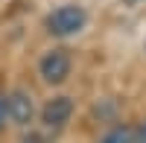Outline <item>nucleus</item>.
Masks as SVG:
<instances>
[{"instance_id": "obj_1", "label": "nucleus", "mask_w": 146, "mask_h": 143, "mask_svg": "<svg viewBox=\"0 0 146 143\" xmlns=\"http://www.w3.org/2000/svg\"><path fill=\"white\" fill-rule=\"evenodd\" d=\"M88 23V12L82 6H58L47 15V29L53 35H76Z\"/></svg>"}, {"instance_id": "obj_2", "label": "nucleus", "mask_w": 146, "mask_h": 143, "mask_svg": "<svg viewBox=\"0 0 146 143\" xmlns=\"http://www.w3.org/2000/svg\"><path fill=\"white\" fill-rule=\"evenodd\" d=\"M41 76L50 85H62V82L70 76V56L67 50H50L41 58Z\"/></svg>"}, {"instance_id": "obj_3", "label": "nucleus", "mask_w": 146, "mask_h": 143, "mask_svg": "<svg viewBox=\"0 0 146 143\" xmlns=\"http://www.w3.org/2000/svg\"><path fill=\"white\" fill-rule=\"evenodd\" d=\"M6 114H9V120L15 123V126H29L32 123V97L27 91H12L9 97H6Z\"/></svg>"}, {"instance_id": "obj_4", "label": "nucleus", "mask_w": 146, "mask_h": 143, "mask_svg": "<svg viewBox=\"0 0 146 143\" xmlns=\"http://www.w3.org/2000/svg\"><path fill=\"white\" fill-rule=\"evenodd\" d=\"M70 117H73V102L70 97H56L44 105V111H41V120L47 128H62L70 123Z\"/></svg>"}, {"instance_id": "obj_5", "label": "nucleus", "mask_w": 146, "mask_h": 143, "mask_svg": "<svg viewBox=\"0 0 146 143\" xmlns=\"http://www.w3.org/2000/svg\"><path fill=\"white\" fill-rule=\"evenodd\" d=\"M100 143H131V128L129 126H114Z\"/></svg>"}, {"instance_id": "obj_6", "label": "nucleus", "mask_w": 146, "mask_h": 143, "mask_svg": "<svg viewBox=\"0 0 146 143\" xmlns=\"http://www.w3.org/2000/svg\"><path fill=\"white\" fill-rule=\"evenodd\" d=\"M131 143H146V123H140L135 132H131Z\"/></svg>"}, {"instance_id": "obj_7", "label": "nucleus", "mask_w": 146, "mask_h": 143, "mask_svg": "<svg viewBox=\"0 0 146 143\" xmlns=\"http://www.w3.org/2000/svg\"><path fill=\"white\" fill-rule=\"evenodd\" d=\"M3 117H6V97L0 93V126H3Z\"/></svg>"}, {"instance_id": "obj_8", "label": "nucleus", "mask_w": 146, "mask_h": 143, "mask_svg": "<svg viewBox=\"0 0 146 143\" xmlns=\"http://www.w3.org/2000/svg\"><path fill=\"white\" fill-rule=\"evenodd\" d=\"M21 143H44V140H41V137H38V134H29V137H23V140H21Z\"/></svg>"}]
</instances>
